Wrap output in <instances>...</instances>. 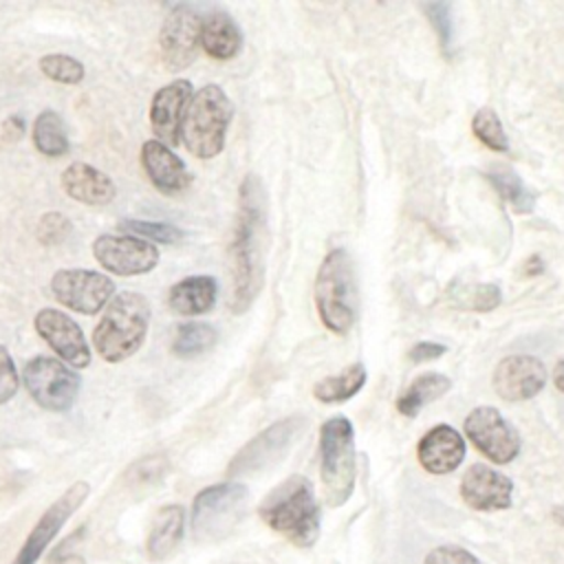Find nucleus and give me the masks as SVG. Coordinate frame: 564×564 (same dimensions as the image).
<instances>
[{"instance_id":"4c0bfd02","label":"nucleus","mask_w":564,"mask_h":564,"mask_svg":"<svg viewBox=\"0 0 564 564\" xmlns=\"http://www.w3.org/2000/svg\"><path fill=\"white\" fill-rule=\"evenodd\" d=\"M445 350H447V346H443V344H436V341H419L416 346L410 348L408 357H410L414 364H421V361L438 359Z\"/></svg>"},{"instance_id":"1a4fd4ad","label":"nucleus","mask_w":564,"mask_h":564,"mask_svg":"<svg viewBox=\"0 0 564 564\" xmlns=\"http://www.w3.org/2000/svg\"><path fill=\"white\" fill-rule=\"evenodd\" d=\"M304 427H306L304 416H286L269 425L231 458L227 474L247 476V474H258L262 469H269L293 447V443L302 436Z\"/></svg>"},{"instance_id":"a19ab883","label":"nucleus","mask_w":564,"mask_h":564,"mask_svg":"<svg viewBox=\"0 0 564 564\" xmlns=\"http://www.w3.org/2000/svg\"><path fill=\"white\" fill-rule=\"evenodd\" d=\"M553 383L560 392H564V359H560L555 370H553Z\"/></svg>"},{"instance_id":"6ab92c4d","label":"nucleus","mask_w":564,"mask_h":564,"mask_svg":"<svg viewBox=\"0 0 564 564\" xmlns=\"http://www.w3.org/2000/svg\"><path fill=\"white\" fill-rule=\"evenodd\" d=\"M141 167L150 183L163 194H178L192 183V174L176 152L156 139H148L141 145Z\"/></svg>"},{"instance_id":"79ce46f5","label":"nucleus","mask_w":564,"mask_h":564,"mask_svg":"<svg viewBox=\"0 0 564 564\" xmlns=\"http://www.w3.org/2000/svg\"><path fill=\"white\" fill-rule=\"evenodd\" d=\"M527 264H529V267H524V273H527V275H535V273L542 271V260H540L538 256H533Z\"/></svg>"},{"instance_id":"4468645a","label":"nucleus","mask_w":564,"mask_h":564,"mask_svg":"<svg viewBox=\"0 0 564 564\" xmlns=\"http://www.w3.org/2000/svg\"><path fill=\"white\" fill-rule=\"evenodd\" d=\"M88 494H90V485L86 480H77L53 505H48L46 511L29 531L24 544L20 546L11 564H35L40 555L46 551V546L53 542V538L59 533L64 522L82 507Z\"/></svg>"},{"instance_id":"9b49d317","label":"nucleus","mask_w":564,"mask_h":564,"mask_svg":"<svg viewBox=\"0 0 564 564\" xmlns=\"http://www.w3.org/2000/svg\"><path fill=\"white\" fill-rule=\"evenodd\" d=\"M200 24L203 18L192 4L170 7L159 31L161 62L167 70L178 73L194 62L200 46Z\"/></svg>"},{"instance_id":"a878e982","label":"nucleus","mask_w":564,"mask_h":564,"mask_svg":"<svg viewBox=\"0 0 564 564\" xmlns=\"http://www.w3.org/2000/svg\"><path fill=\"white\" fill-rule=\"evenodd\" d=\"M31 139H33L35 150L48 159H59V156L68 154V150H70L66 123H64L62 115L55 110H42L35 117Z\"/></svg>"},{"instance_id":"20e7f679","label":"nucleus","mask_w":564,"mask_h":564,"mask_svg":"<svg viewBox=\"0 0 564 564\" xmlns=\"http://www.w3.org/2000/svg\"><path fill=\"white\" fill-rule=\"evenodd\" d=\"M313 297L322 324L337 335H346L359 313V291L352 258L344 247L330 249L322 260Z\"/></svg>"},{"instance_id":"f8f14e48","label":"nucleus","mask_w":564,"mask_h":564,"mask_svg":"<svg viewBox=\"0 0 564 564\" xmlns=\"http://www.w3.org/2000/svg\"><path fill=\"white\" fill-rule=\"evenodd\" d=\"M95 260L110 273L132 278L145 275L159 264V247L128 234H101L93 240Z\"/></svg>"},{"instance_id":"c756f323","label":"nucleus","mask_w":564,"mask_h":564,"mask_svg":"<svg viewBox=\"0 0 564 564\" xmlns=\"http://www.w3.org/2000/svg\"><path fill=\"white\" fill-rule=\"evenodd\" d=\"M123 234L137 236L141 240L156 245H178L185 238V231L170 225V223H156V220H139V218H126L119 223Z\"/></svg>"},{"instance_id":"c85d7f7f","label":"nucleus","mask_w":564,"mask_h":564,"mask_svg":"<svg viewBox=\"0 0 564 564\" xmlns=\"http://www.w3.org/2000/svg\"><path fill=\"white\" fill-rule=\"evenodd\" d=\"M494 185L498 196L507 200L516 214H531L535 207V194L522 183V178L511 170H491L485 174Z\"/></svg>"},{"instance_id":"cd10ccee","label":"nucleus","mask_w":564,"mask_h":564,"mask_svg":"<svg viewBox=\"0 0 564 564\" xmlns=\"http://www.w3.org/2000/svg\"><path fill=\"white\" fill-rule=\"evenodd\" d=\"M218 341V330L207 322H185L176 328V335L172 339V352L181 359H192L209 348H214Z\"/></svg>"},{"instance_id":"7ed1b4c3","label":"nucleus","mask_w":564,"mask_h":564,"mask_svg":"<svg viewBox=\"0 0 564 564\" xmlns=\"http://www.w3.org/2000/svg\"><path fill=\"white\" fill-rule=\"evenodd\" d=\"M148 328V297L137 291H121L108 302L99 322L93 328L95 352L108 364H119L132 357L143 346Z\"/></svg>"},{"instance_id":"72a5a7b5","label":"nucleus","mask_w":564,"mask_h":564,"mask_svg":"<svg viewBox=\"0 0 564 564\" xmlns=\"http://www.w3.org/2000/svg\"><path fill=\"white\" fill-rule=\"evenodd\" d=\"M430 24L434 26L441 48L445 55L454 53V22H452V7L447 2H432V4H423Z\"/></svg>"},{"instance_id":"4be33fe9","label":"nucleus","mask_w":564,"mask_h":564,"mask_svg":"<svg viewBox=\"0 0 564 564\" xmlns=\"http://www.w3.org/2000/svg\"><path fill=\"white\" fill-rule=\"evenodd\" d=\"M218 282L212 275H189L178 280L167 291V304L183 317H196L216 304Z\"/></svg>"},{"instance_id":"5701e85b","label":"nucleus","mask_w":564,"mask_h":564,"mask_svg":"<svg viewBox=\"0 0 564 564\" xmlns=\"http://www.w3.org/2000/svg\"><path fill=\"white\" fill-rule=\"evenodd\" d=\"M200 46L214 59H231L242 48V33L225 11H212L200 24Z\"/></svg>"},{"instance_id":"ea45409f","label":"nucleus","mask_w":564,"mask_h":564,"mask_svg":"<svg viewBox=\"0 0 564 564\" xmlns=\"http://www.w3.org/2000/svg\"><path fill=\"white\" fill-rule=\"evenodd\" d=\"M48 564H86V562H84L82 555H77V553H64V551L57 546V551H53Z\"/></svg>"},{"instance_id":"2f4dec72","label":"nucleus","mask_w":564,"mask_h":564,"mask_svg":"<svg viewBox=\"0 0 564 564\" xmlns=\"http://www.w3.org/2000/svg\"><path fill=\"white\" fill-rule=\"evenodd\" d=\"M452 304L467 311H491L502 302V293L496 284H469V286H456L452 291Z\"/></svg>"},{"instance_id":"7c9ffc66","label":"nucleus","mask_w":564,"mask_h":564,"mask_svg":"<svg viewBox=\"0 0 564 564\" xmlns=\"http://www.w3.org/2000/svg\"><path fill=\"white\" fill-rule=\"evenodd\" d=\"M37 66L44 77H48L51 82H57V84H66V86L79 84L86 75L84 64L66 53H46L40 57Z\"/></svg>"},{"instance_id":"f03ea898","label":"nucleus","mask_w":564,"mask_h":564,"mask_svg":"<svg viewBox=\"0 0 564 564\" xmlns=\"http://www.w3.org/2000/svg\"><path fill=\"white\" fill-rule=\"evenodd\" d=\"M262 522L300 549H311L319 538L322 507L308 478L295 474L282 480L260 502Z\"/></svg>"},{"instance_id":"f3484780","label":"nucleus","mask_w":564,"mask_h":564,"mask_svg":"<svg viewBox=\"0 0 564 564\" xmlns=\"http://www.w3.org/2000/svg\"><path fill=\"white\" fill-rule=\"evenodd\" d=\"M192 99V82L174 79L161 86L150 101V128L156 141L172 148L181 141V126Z\"/></svg>"},{"instance_id":"39448f33","label":"nucleus","mask_w":564,"mask_h":564,"mask_svg":"<svg viewBox=\"0 0 564 564\" xmlns=\"http://www.w3.org/2000/svg\"><path fill=\"white\" fill-rule=\"evenodd\" d=\"M234 117V104L218 84H207L192 93L181 141L196 159H214L225 148V137Z\"/></svg>"},{"instance_id":"ddd939ff","label":"nucleus","mask_w":564,"mask_h":564,"mask_svg":"<svg viewBox=\"0 0 564 564\" xmlns=\"http://www.w3.org/2000/svg\"><path fill=\"white\" fill-rule=\"evenodd\" d=\"M465 434L491 463L507 465L520 454V434L491 405L474 408L465 419Z\"/></svg>"},{"instance_id":"0eeeda50","label":"nucleus","mask_w":564,"mask_h":564,"mask_svg":"<svg viewBox=\"0 0 564 564\" xmlns=\"http://www.w3.org/2000/svg\"><path fill=\"white\" fill-rule=\"evenodd\" d=\"M249 489L242 482H218L200 489L192 502V533L200 542L220 540L234 531L247 509Z\"/></svg>"},{"instance_id":"e433bc0d","label":"nucleus","mask_w":564,"mask_h":564,"mask_svg":"<svg viewBox=\"0 0 564 564\" xmlns=\"http://www.w3.org/2000/svg\"><path fill=\"white\" fill-rule=\"evenodd\" d=\"M423 564H480V560L471 551H467L463 546L445 544V546L432 549L425 555Z\"/></svg>"},{"instance_id":"a211bd4d","label":"nucleus","mask_w":564,"mask_h":564,"mask_svg":"<svg viewBox=\"0 0 564 564\" xmlns=\"http://www.w3.org/2000/svg\"><path fill=\"white\" fill-rule=\"evenodd\" d=\"M513 482L482 463L471 465L460 480V498L476 511H502L511 507Z\"/></svg>"},{"instance_id":"473e14b6","label":"nucleus","mask_w":564,"mask_h":564,"mask_svg":"<svg viewBox=\"0 0 564 564\" xmlns=\"http://www.w3.org/2000/svg\"><path fill=\"white\" fill-rule=\"evenodd\" d=\"M471 130L478 141H482L494 152H509V139L502 128L500 117L494 108H480L471 119Z\"/></svg>"},{"instance_id":"2eb2a0df","label":"nucleus","mask_w":564,"mask_h":564,"mask_svg":"<svg viewBox=\"0 0 564 564\" xmlns=\"http://www.w3.org/2000/svg\"><path fill=\"white\" fill-rule=\"evenodd\" d=\"M35 333L48 344V348L70 368H86L90 364V346L82 326L57 308H40L33 317Z\"/></svg>"},{"instance_id":"c9c22d12","label":"nucleus","mask_w":564,"mask_h":564,"mask_svg":"<svg viewBox=\"0 0 564 564\" xmlns=\"http://www.w3.org/2000/svg\"><path fill=\"white\" fill-rule=\"evenodd\" d=\"M20 390V375L7 346L0 344V405L9 403Z\"/></svg>"},{"instance_id":"f257e3e1","label":"nucleus","mask_w":564,"mask_h":564,"mask_svg":"<svg viewBox=\"0 0 564 564\" xmlns=\"http://www.w3.org/2000/svg\"><path fill=\"white\" fill-rule=\"evenodd\" d=\"M267 205L264 189L256 174L240 183L238 216L229 247L231 260V311L245 313L258 297L264 280Z\"/></svg>"},{"instance_id":"aec40b11","label":"nucleus","mask_w":564,"mask_h":564,"mask_svg":"<svg viewBox=\"0 0 564 564\" xmlns=\"http://www.w3.org/2000/svg\"><path fill=\"white\" fill-rule=\"evenodd\" d=\"M416 458L430 474H449L465 458V441L452 425H434L421 436Z\"/></svg>"},{"instance_id":"6e6552de","label":"nucleus","mask_w":564,"mask_h":564,"mask_svg":"<svg viewBox=\"0 0 564 564\" xmlns=\"http://www.w3.org/2000/svg\"><path fill=\"white\" fill-rule=\"evenodd\" d=\"M22 381L31 399L48 412H66L77 401L82 379L57 357L35 355L22 368Z\"/></svg>"},{"instance_id":"412c9836","label":"nucleus","mask_w":564,"mask_h":564,"mask_svg":"<svg viewBox=\"0 0 564 564\" xmlns=\"http://www.w3.org/2000/svg\"><path fill=\"white\" fill-rule=\"evenodd\" d=\"M59 185L66 192V196L93 207L108 205L117 196L115 181L106 172L82 161H75L62 170Z\"/></svg>"},{"instance_id":"423d86ee","label":"nucleus","mask_w":564,"mask_h":564,"mask_svg":"<svg viewBox=\"0 0 564 564\" xmlns=\"http://www.w3.org/2000/svg\"><path fill=\"white\" fill-rule=\"evenodd\" d=\"M319 476L328 507H339L350 498L357 478V456L355 432L346 416H330L319 430Z\"/></svg>"},{"instance_id":"f704fd0d","label":"nucleus","mask_w":564,"mask_h":564,"mask_svg":"<svg viewBox=\"0 0 564 564\" xmlns=\"http://www.w3.org/2000/svg\"><path fill=\"white\" fill-rule=\"evenodd\" d=\"M70 229H73V225L64 214L46 212L37 223L35 236L44 247H55L70 234Z\"/></svg>"},{"instance_id":"dca6fc26","label":"nucleus","mask_w":564,"mask_h":564,"mask_svg":"<svg viewBox=\"0 0 564 564\" xmlns=\"http://www.w3.org/2000/svg\"><path fill=\"white\" fill-rule=\"evenodd\" d=\"M491 383L502 401H527L546 386V368L533 355H509L498 361Z\"/></svg>"},{"instance_id":"bb28decb","label":"nucleus","mask_w":564,"mask_h":564,"mask_svg":"<svg viewBox=\"0 0 564 564\" xmlns=\"http://www.w3.org/2000/svg\"><path fill=\"white\" fill-rule=\"evenodd\" d=\"M366 383V366L352 364L339 375L324 377L313 386V397L322 403H341L355 397Z\"/></svg>"},{"instance_id":"58836bf2","label":"nucleus","mask_w":564,"mask_h":564,"mask_svg":"<svg viewBox=\"0 0 564 564\" xmlns=\"http://www.w3.org/2000/svg\"><path fill=\"white\" fill-rule=\"evenodd\" d=\"M2 130L7 132V139H9V141L20 139V137H22V132H24V119L13 115V117H9V119L2 123Z\"/></svg>"},{"instance_id":"b1692460","label":"nucleus","mask_w":564,"mask_h":564,"mask_svg":"<svg viewBox=\"0 0 564 564\" xmlns=\"http://www.w3.org/2000/svg\"><path fill=\"white\" fill-rule=\"evenodd\" d=\"M185 529V509L181 505H165L156 511L150 533L148 553L152 560L167 557L181 542Z\"/></svg>"},{"instance_id":"9d476101","label":"nucleus","mask_w":564,"mask_h":564,"mask_svg":"<svg viewBox=\"0 0 564 564\" xmlns=\"http://www.w3.org/2000/svg\"><path fill=\"white\" fill-rule=\"evenodd\" d=\"M115 282L93 269H59L51 278L53 297L79 315H97L115 297Z\"/></svg>"},{"instance_id":"393cba45","label":"nucleus","mask_w":564,"mask_h":564,"mask_svg":"<svg viewBox=\"0 0 564 564\" xmlns=\"http://www.w3.org/2000/svg\"><path fill=\"white\" fill-rule=\"evenodd\" d=\"M452 381L449 377L441 375V372H425L419 375L405 390L403 394L397 399V410L403 416H416L430 401L441 399L445 392H449Z\"/></svg>"}]
</instances>
